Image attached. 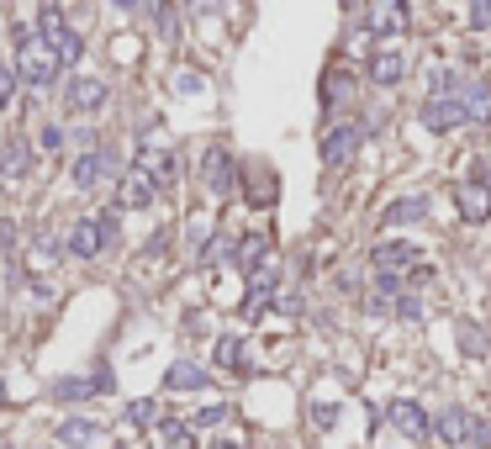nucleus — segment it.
<instances>
[{"instance_id": "35", "label": "nucleus", "mask_w": 491, "mask_h": 449, "mask_svg": "<svg viewBox=\"0 0 491 449\" xmlns=\"http://www.w3.org/2000/svg\"><path fill=\"white\" fill-rule=\"evenodd\" d=\"M212 449H243V445H238V439H217Z\"/></svg>"}, {"instance_id": "22", "label": "nucleus", "mask_w": 491, "mask_h": 449, "mask_svg": "<svg viewBox=\"0 0 491 449\" xmlns=\"http://www.w3.org/2000/svg\"><path fill=\"white\" fill-rule=\"evenodd\" d=\"M101 428L96 423H85V418H69V423H58V445L63 449H74V445H90Z\"/></svg>"}, {"instance_id": "15", "label": "nucleus", "mask_w": 491, "mask_h": 449, "mask_svg": "<svg viewBox=\"0 0 491 449\" xmlns=\"http://www.w3.org/2000/svg\"><path fill=\"white\" fill-rule=\"evenodd\" d=\"M275 296V270H259V275H249V301H243V318L254 323L259 312H265V301Z\"/></svg>"}, {"instance_id": "28", "label": "nucleus", "mask_w": 491, "mask_h": 449, "mask_svg": "<svg viewBox=\"0 0 491 449\" xmlns=\"http://www.w3.org/2000/svg\"><path fill=\"white\" fill-rule=\"evenodd\" d=\"M434 90H438V96H449V90H454V69H449V64H434Z\"/></svg>"}, {"instance_id": "12", "label": "nucleus", "mask_w": 491, "mask_h": 449, "mask_svg": "<svg viewBox=\"0 0 491 449\" xmlns=\"http://www.w3.org/2000/svg\"><path fill=\"white\" fill-rule=\"evenodd\" d=\"M402 265H418V249H412V243H402V238H385V243H376V270L396 275Z\"/></svg>"}, {"instance_id": "13", "label": "nucleus", "mask_w": 491, "mask_h": 449, "mask_svg": "<svg viewBox=\"0 0 491 449\" xmlns=\"http://www.w3.org/2000/svg\"><path fill=\"white\" fill-rule=\"evenodd\" d=\"M428 217V196H402L381 212V227H402V223H423Z\"/></svg>"}, {"instance_id": "4", "label": "nucleus", "mask_w": 491, "mask_h": 449, "mask_svg": "<svg viewBox=\"0 0 491 449\" xmlns=\"http://www.w3.org/2000/svg\"><path fill=\"white\" fill-rule=\"evenodd\" d=\"M391 423H396V434L402 439H428V412H423V402H412V396H402V402H391V412H385Z\"/></svg>"}, {"instance_id": "19", "label": "nucleus", "mask_w": 491, "mask_h": 449, "mask_svg": "<svg viewBox=\"0 0 491 449\" xmlns=\"http://www.w3.org/2000/svg\"><path fill=\"white\" fill-rule=\"evenodd\" d=\"M460 112H465V122H491V85H470L460 96Z\"/></svg>"}, {"instance_id": "16", "label": "nucleus", "mask_w": 491, "mask_h": 449, "mask_svg": "<svg viewBox=\"0 0 491 449\" xmlns=\"http://www.w3.org/2000/svg\"><path fill=\"white\" fill-rule=\"evenodd\" d=\"M164 386H169V392H201V386H207V370L180 360V365H169V370H164Z\"/></svg>"}, {"instance_id": "23", "label": "nucleus", "mask_w": 491, "mask_h": 449, "mask_svg": "<svg viewBox=\"0 0 491 449\" xmlns=\"http://www.w3.org/2000/svg\"><path fill=\"white\" fill-rule=\"evenodd\" d=\"M27 159H32V148H27V143H5V148H0V174H21Z\"/></svg>"}, {"instance_id": "17", "label": "nucleus", "mask_w": 491, "mask_h": 449, "mask_svg": "<svg viewBox=\"0 0 491 449\" xmlns=\"http://www.w3.org/2000/svg\"><path fill=\"white\" fill-rule=\"evenodd\" d=\"M207 191H212V196H227V191H233V159H227L222 148L207 154Z\"/></svg>"}, {"instance_id": "1", "label": "nucleus", "mask_w": 491, "mask_h": 449, "mask_svg": "<svg viewBox=\"0 0 491 449\" xmlns=\"http://www.w3.org/2000/svg\"><path fill=\"white\" fill-rule=\"evenodd\" d=\"M16 43H21V48H16V74H21L27 85H48V80L58 74L54 48H48L32 27H21V32H16Z\"/></svg>"}, {"instance_id": "3", "label": "nucleus", "mask_w": 491, "mask_h": 449, "mask_svg": "<svg viewBox=\"0 0 491 449\" xmlns=\"http://www.w3.org/2000/svg\"><path fill=\"white\" fill-rule=\"evenodd\" d=\"M360 143H365V127H354V122L327 127V132H323V165H349Z\"/></svg>"}, {"instance_id": "7", "label": "nucleus", "mask_w": 491, "mask_h": 449, "mask_svg": "<svg viewBox=\"0 0 491 449\" xmlns=\"http://www.w3.org/2000/svg\"><path fill=\"white\" fill-rule=\"evenodd\" d=\"M454 207H460V217H465V223H487V217H491V185L476 174V180L454 196Z\"/></svg>"}, {"instance_id": "11", "label": "nucleus", "mask_w": 491, "mask_h": 449, "mask_svg": "<svg viewBox=\"0 0 491 449\" xmlns=\"http://www.w3.org/2000/svg\"><path fill=\"white\" fill-rule=\"evenodd\" d=\"M106 174H111V154H106V148H90V154H80V159H74V185H80V191L101 185Z\"/></svg>"}, {"instance_id": "31", "label": "nucleus", "mask_w": 491, "mask_h": 449, "mask_svg": "<svg viewBox=\"0 0 491 449\" xmlns=\"http://www.w3.org/2000/svg\"><path fill=\"white\" fill-rule=\"evenodd\" d=\"M376 285H381V296H396V291H402V275H385V270H381Z\"/></svg>"}, {"instance_id": "10", "label": "nucleus", "mask_w": 491, "mask_h": 449, "mask_svg": "<svg viewBox=\"0 0 491 449\" xmlns=\"http://www.w3.org/2000/svg\"><path fill=\"white\" fill-rule=\"evenodd\" d=\"M438 439L460 449L465 439H476V418H470V412H460V407H444V412H438Z\"/></svg>"}, {"instance_id": "14", "label": "nucleus", "mask_w": 491, "mask_h": 449, "mask_svg": "<svg viewBox=\"0 0 491 449\" xmlns=\"http://www.w3.org/2000/svg\"><path fill=\"white\" fill-rule=\"evenodd\" d=\"M265 254H270V238L265 233H243V243H238V270H249V275H259V265H265Z\"/></svg>"}, {"instance_id": "27", "label": "nucleus", "mask_w": 491, "mask_h": 449, "mask_svg": "<svg viewBox=\"0 0 491 449\" xmlns=\"http://www.w3.org/2000/svg\"><path fill=\"white\" fill-rule=\"evenodd\" d=\"M460 349H465V354H476V360H481V354H487L491 343H487V334H481V328H476V323H460Z\"/></svg>"}, {"instance_id": "20", "label": "nucleus", "mask_w": 491, "mask_h": 449, "mask_svg": "<svg viewBox=\"0 0 491 449\" xmlns=\"http://www.w3.org/2000/svg\"><path fill=\"white\" fill-rule=\"evenodd\" d=\"M159 449H196V428L180 423V418H164L159 423Z\"/></svg>"}, {"instance_id": "26", "label": "nucleus", "mask_w": 491, "mask_h": 449, "mask_svg": "<svg viewBox=\"0 0 491 449\" xmlns=\"http://www.w3.org/2000/svg\"><path fill=\"white\" fill-rule=\"evenodd\" d=\"M217 365L222 370H243V343L238 338H217Z\"/></svg>"}, {"instance_id": "29", "label": "nucleus", "mask_w": 491, "mask_h": 449, "mask_svg": "<svg viewBox=\"0 0 491 449\" xmlns=\"http://www.w3.org/2000/svg\"><path fill=\"white\" fill-rule=\"evenodd\" d=\"M396 312H402L407 323H423V301H418V296H402V301H396Z\"/></svg>"}, {"instance_id": "30", "label": "nucleus", "mask_w": 491, "mask_h": 449, "mask_svg": "<svg viewBox=\"0 0 491 449\" xmlns=\"http://www.w3.org/2000/svg\"><path fill=\"white\" fill-rule=\"evenodd\" d=\"M312 423H317V428H333V423H338V407H327V402H317V412H312Z\"/></svg>"}, {"instance_id": "2", "label": "nucleus", "mask_w": 491, "mask_h": 449, "mask_svg": "<svg viewBox=\"0 0 491 449\" xmlns=\"http://www.w3.org/2000/svg\"><path fill=\"white\" fill-rule=\"evenodd\" d=\"M111 238H116V217H85V223H74L69 233V254L74 259H96L101 249H111Z\"/></svg>"}, {"instance_id": "8", "label": "nucleus", "mask_w": 491, "mask_h": 449, "mask_svg": "<svg viewBox=\"0 0 491 449\" xmlns=\"http://www.w3.org/2000/svg\"><path fill=\"white\" fill-rule=\"evenodd\" d=\"M465 112H460V96H434L428 106H423V127L428 132H449V127H460Z\"/></svg>"}, {"instance_id": "24", "label": "nucleus", "mask_w": 491, "mask_h": 449, "mask_svg": "<svg viewBox=\"0 0 491 449\" xmlns=\"http://www.w3.org/2000/svg\"><path fill=\"white\" fill-rule=\"evenodd\" d=\"M127 423H132V428H148V423H159V402H154V396L132 402V407H127Z\"/></svg>"}, {"instance_id": "5", "label": "nucleus", "mask_w": 491, "mask_h": 449, "mask_svg": "<svg viewBox=\"0 0 491 449\" xmlns=\"http://www.w3.org/2000/svg\"><path fill=\"white\" fill-rule=\"evenodd\" d=\"M154 196H159V180H154L143 165H132L127 174H122V185H116V201H122V207H148Z\"/></svg>"}, {"instance_id": "6", "label": "nucleus", "mask_w": 491, "mask_h": 449, "mask_svg": "<svg viewBox=\"0 0 491 449\" xmlns=\"http://www.w3.org/2000/svg\"><path fill=\"white\" fill-rule=\"evenodd\" d=\"M43 43H48V48H54L58 69H69V64H74V58H80V48H85V43H80V32H69V27H63V21H58L54 11H48V27H43Z\"/></svg>"}, {"instance_id": "9", "label": "nucleus", "mask_w": 491, "mask_h": 449, "mask_svg": "<svg viewBox=\"0 0 491 449\" xmlns=\"http://www.w3.org/2000/svg\"><path fill=\"white\" fill-rule=\"evenodd\" d=\"M111 101V90H106V80H74V85H69V112H101V106H106Z\"/></svg>"}, {"instance_id": "18", "label": "nucleus", "mask_w": 491, "mask_h": 449, "mask_svg": "<svg viewBox=\"0 0 491 449\" xmlns=\"http://www.w3.org/2000/svg\"><path fill=\"white\" fill-rule=\"evenodd\" d=\"M402 74H407V58L402 54L385 48V54L370 58V80H376V85H402Z\"/></svg>"}, {"instance_id": "36", "label": "nucleus", "mask_w": 491, "mask_h": 449, "mask_svg": "<svg viewBox=\"0 0 491 449\" xmlns=\"http://www.w3.org/2000/svg\"><path fill=\"white\" fill-rule=\"evenodd\" d=\"M0 407H5V386H0Z\"/></svg>"}, {"instance_id": "33", "label": "nucleus", "mask_w": 491, "mask_h": 449, "mask_svg": "<svg viewBox=\"0 0 491 449\" xmlns=\"http://www.w3.org/2000/svg\"><path fill=\"white\" fill-rule=\"evenodd\" d=\"M470 21L476 27H491V5H470Z\"/></svg>"}, {"instance_id": "21", "label": "nucleus", "mask_w": 491, "mask_h": 449, "mask_svg": "<svg viewBox=\"0 0 491 449\" xmlns=\"http://www.w3.org/2000/svg\"><path fill=\"white\" fill-rule=\"evenodd\" d=\"M402 21H407V5H370V32H376V38L402 32Z\"/></svg>"}, {"instance_id": "34", "label": "nucleus", "mask_w": 491, "mask_h": 449, "mask_svg": "<svg viewBox=\"0 0 491 449\" xmlns=\"http://www.w3.org/2000/svg\"><path fill=\"white\" fill-rule=\"evenodd\" d=\"M5 96H11V69L0 64V101H5Z\"/></svg>"}, {"instance_id": "37", "label": "nucleus", "mask_w": 491, "mask_h": 449, "mask_svg": "<svg viewBox=\"0 0 491 449\" xmlns=\"http://www.w3.org/2000/svg\"><path fill=\"white\" fill-rule=\"evenodd\" d=\"M487 445H491V439H487Z\"/></svg>"}, {"instance_id": "32", "label": "nucleus", "mask_w": 491, "mask_h": 449, "mask_svg": "<svg viewBox=\"0 0 491 449\" xmlns=\"http://www.w3.org/2000/svg\"><path fill=\"white\" fill-rule=\"evenodd\" d=\"M222 418H227V407H222V402H217V407H201V412H196V423H222Z\"/></svg>"}, {"instance_id": "25", "label": "nucleus", "mask_w": 491, "mask_h": 449, "mask_svg": "<svg viewBox=\"0 0 491 449\" xmlns=\"http://www.w3.org/2000/svg\"><path fill=\"white\" fill-rule=\"evenodd\" d=\"M54 396L58 402H85V396H96V381H74V376H69V381L54 386Z\"/></svg>"}]
</instances>
